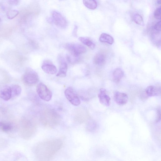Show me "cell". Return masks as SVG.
<instances>
[{
    "label": "cell",
    "instance_id": "6da1fadb",
    "mask_svg": "<svg viewBox=\"0 0 161 161\" xmlns=\"http://www.w3.org/2000/svg\"><path fill=\"white\" fill-rule=\"evenodd\" d=\"M63 145V141L56 139L44 141L39 143L36 152L39 161H49Z\"/></svg>",
    "mask_w": 161,
    "mask_h": 161
},
{
    "label": "cell",
    "instance_id": "7a4b0ae2",
    "mask_svg": "<svg viewBox=\"0 0 161 161\" xmlns=\"http://www.w3.org/2000/svg\"><path fill=\"white\" fill-rule=\"evenodd\" d=\"M22 80L26 85L32 86L37 84L39 81L38 74L33 69L28 68L23 75Z\"/></svg>",
    "mask_w": 161,
    "mask_h": 161
},
{
    "label": "cell",
    "instance_id": "3957f363",
    "mask_svg": "<svg viewBox=\"0 0 161 161\" xmlns=\"http://www.w3.org/2000/svg\"><path fill=\"white\" fill-rule=\"evenodd\" d=\"M66 48L71 55L78 58L79 55L86 52L85 47L81 45L76 43H68L65 46Z\"/></svg>",
    "mask_w": 161,
    "mask_h": 161
},
{
    "label": "cell",
    "instance_id": "277c9868",
    "mask_svg": "<svg viewBox=\"0 0 161 161\" xmlns=\"http://www.w3.org/2000/svg\"><path fill=\"white\" fill-rule=\"evenodd\" d=\"M36 91L40 98L45 101L48 102L51 100L52 93L43 83H40L37 85Z\"/></svg>",
    "mask_w": 161,
    "mask_h": 161
},
{
    "label": "cell",
    "instance_id": "5b68a950",
    "mask_svg": "<svg viewBox=\"0 0 161 161\" xmlns=\"http://www.w3.org/2000/svg\"><path fill=\"white\" fill-rule=\"evenodd\" d=\"M65 94L66 98L73 105L77 106L80 105V100L72 88L69 87L67 88L65 90Z\"/></svg>",
    "mask_w": 161,
    "mask_h": 161
},
{
    "label": "cell",
    "instance_id": "8992f818",
    "mask_svg": "<svg viewBox=\"0 0 161 161\" xmlns=\"http://www.w3.org/2000/svg\"><path fill=\"white\" fill-rule=\"evenodd\" d=\"M53 21L55 24L60 28H65L67 26V22L65 18L60 13L54 11L52 13Z\"/></svg>",
    "mask_w": 161,
    "mask_h": 161
},
{
    "label": "cell",
    "instance_id": "52a82bcc",
    "mask_svg": "<svg viewBox=\"0 0 161 161\" xmlns=\"http://www.w3.org/2000/svg\"><path fill=\"white\" fill-rule=\"evenodd\" d=\"M99 102L103 106L108 107L110 105V98L107 94L106 89H100L98 95Z\"/></svg>",
    "mask_w": 161,
    "mask_h": 161
},
{
    "label": "cell",
    "instance_id": "ba28073f",
    "mask_svg": "<svg viewBox=\"0 0 161 161\" xmlns=\"http://www.w3.org/2000/svg\"><path fill=\"white\" fill-rule=\"evenodd\" d=\"M12 97V93L11 86L5 85L0 88V98L7 101L11 99Z\"/></svg>",
    "mask_w": 161,
    "mask_h": 161
},
{
    "label": "cell",
    "instance_id": "9c48e42d",
    "mask_svg": "<svg viewBox=\"0 0 161 161\" xmlns=\"http://www.w3.org/2000/svg\"><path fill=\"white\" fill-rule=\"evenodd\" d=\"M114 99L117 104L123 106L127 103L128 98L127 95L124 93L116 92L114 94Z\"/></svg>",
    "mask_w": 161,
    "mask_h": 161
},
{
    "label": "cell",
    "instance_id": "30bf717a",
    "mask_svg": "<svg viewBox=\"0 0 161 161\" xmlns=\"http://www.w3.org/2000/svg\"><path fill=\"white\" fill-rule=\"evenodd\" d=\"M60 66L59 71L56 76L60 77H65L66 76L67 70V64L63 58L61 57L59 58Z\"/></svg>",
    "mask_w": 161,
    "mask_h": 161
},
{
    "label": "cell",
    "instance_id": "8fae6325",
    "mask_svg": "<svg viewBox=\"0 0 161 161\" xmlns=\"http://www.w3.org/2000/svg\"><path fill=\"white\" fill-rule=\"evenodd\" d=\"M145 92L146 95L149 97L160 95L161 94L160 86L159 85L149 86L146 89Z\"/></svg>",
    "mask_w": 161,
    "mask_h": 161
},
{
    "label": "cell",
    "instance_id": "7c38bea8",
    "mask_svg": "<svg viewBox=\"0 0 161 161\" xmlns=\"http://www.w3.org/2000/svg\"><path fill=\"white\" fill-rule=\"evenodd\" d=\"M41 68L46 73L53 75L56 73L57 69L56 66L52 63L46 62L42 65Z\"/></svg>",
    "mask_w": 161,
    "mask_h": 161
},
{
    "label": "cell",
    "instance_id": "4fadbf2b",
    "mask_svg": "<svg viewBox=\"0 0 161 161\" xmlns=\"http://www.w3.org/2000/svg\"><path fill=\"white\" fill-rule=\"evenodd\" d=\"M99 40L100 42L107 43L110 45H112L114 42L113 38L106 33H103L100 35Z\"/></svg>",
    "mask_w": 161,
    "mask_h": 161
},
{
    "label": "cell",
    "instance_id": "5bb4252c",
    "mask_svg": "<svg viewBox=\"0 0 161 161\" xmlns=\"http://www.w3.org/2000/svg\"><path fill=\"white\" fill-rule=\"evenodd\" d=\"M113 76L114 81L116 83H118L123 77L124 73L121 69L118 68L114 70Z\"/></svg>",
    "mask_w": 161,
    "mask_h": 161
},
{
    "label": "cell",
    "instance_id": "9a60e30c",
    "mask_svg": "<svg viewBox=\"0 0 161 161\" xmlns=\"http://www.w3.org/2000/svg\"><path fill=\"white\" fill-rule=\"evenodd\" d=\"M106 57L102 54H98L94 58V62L96 65L101 66L103 65L105 63Z\"/></svg>",
    "mask_w": 161,
    "mask_h": 161
},
{
    "label": "cell",
    "instance_id": "2e32d148",
    "mask_svg": "<svg viewBox=\"0 0 161 161\" xmlns=\"http://www.w3.org/2000/svg\"><path fill=\"white\" fill-rule=\"evenodd\" d=\"M13 128V125L10 123L0 121V129L2 131L8 133L11 131Z\"/></svg>",
    "mask_w": 161,
    "mask_h": 161
},
{
    "label": "cell",
    "instance_id": "e0dca14e",
    "mask_svg": "<svg viewBox=\"0 0 161 161\" xmlns=\"http://www.w3.org/2000/svg\"><path fill=\"white\" fill-rule=\"evenodd\" d=\"M79 40L80 42L90 48L92 49H94L95 48V44L90 39L83 37H80L79 38Z\"/></svg>",
    "mask_w": 161,
    "mask_h": 161
},
{
    "label": "cell",
    "instance_id": "ac0fdd59",
    "mask_svg": "<svg viewBox=\"0 0 161 161\" xmlns=\"http://www.w3.org/2000/svg\"><path fill=\"white\" fill-rule=\"evenodd\" d=\"M12 93V98L19 96L22 92V88L21 87L17 84H13L11 86Z\"/></svg>",
    "mask_w": 161,
    "mask_h": 161
},
{
    "label": "cell",
    "instance_id": "d6986e66",
    "mask_svg": "<svg viewBox=\"0 0 161 161\" xmlns=\"http://www.w3.org/2000/svg\"><path fill=\"white\" fill-rule=\"evenodd\" d=\"M83 3L86 7L91 9H95L97 6V2L93 0H84L83 1Z\"/></svg>",
    "mask_w": 161,
    "mask_h": 161
},
{
    "label": "cell",
    "instance_id": "ffe728a7",
    "mask_svg": "<svg viewBox=\"0 0 161 161\" xmlns=\"http://www.w3.org/2000/svg\"><path fill=\"white\" fill-rule=\"evenodd\" d=\"M133 19L134 22L142 26L144 25L143 18L139 14H135L134 16Z\"/></svg>",
    "mask_w": 161,
    "mask_h": 161
},
{
    "label": "cell",
    "instance_id": "44dd1931",
    "mask_svg": "<svg viewBox=\"0 0 161 161\" xmlns=\"http://www.w3.org/2000/svg\"><path fill=\"white\" fill-rule=\"evenodd\" d=\"M19 13V12L16 10H10L7 13V17L9 19H12L17 16Z\"/></svg>",
    "mask_w": 161,
    "mask_h": 161
},
{
    "label": "cell",
    "instance_id": "7402d4cb",
    "mask_svg": "<svg viewBox=\"0 0 161 161\" xmlns=\"http://www.w3.org/2000/svg\"><path fill=\"white\" fill-rule=\"evenodd\" d=\"M161 7L158 8L154 13V17L157 19L160 20L161 19Z\"/></svg>",
    "mask_w": 161,
    "mask_h": 161
},
{
    "label": "cell",
    "instance_id": "603a6c76",
    "mask_svg": "<svg viewBox=\"0 0 161 161\" xmlns=\"http://www.w3.org/2000/svg\"><path fill=\"white\" fill-rule=\"evenodd\" d=\"M154 28L156 31H161V21L158 22L155 25Z\"/></svg>",
    "mask_w": 161,
    "mask_h": 161
},
{
    "label": "cell",
    "instance_id": "cb8c5ba5",
    "mask_svg": "<svg viewBox=\"0 0 161 161\" xmlns=\"http://www.w3.org/2000/svg\"><path fill=\"white\" fill-rule=\"evenodd\" d=\"M19 1H9L8 2L9 4L12 5H17L19 3Z\"/></svg>",
    "mask_w": 161,
    "mask_h": 161
},
{
    "label": "cell",
    "instance_id": "d4e9b609",
    "mask_svg": "<svg viewBox=\"0 0 161 161\" xmlns=\"http://www.w3.org/2000/svg\"><path fill=\"white\" fill-rule=\"evenodd\" d=\"M157 113H158V116L157 118V119L156 120V122H159V121L160 120V110L159 109L157 111Z\"/></svg>",
    "mask_w": 161,
    "mask_h": 161
},
{
    "label": "cell",
    "instance_id": "484cf974",
    "mask_svg": "<svg viewBox=\"0 0 161 161\" xmlns=\"http://www.w3.org/2000/svg\"><path fill=\"white\" fill-rule=\"evenodd\" d=\"M77 27H75L73 33L74 34V36H77Z\"/></svg>",
    "mask_w": 161,
    "mask_h": 161
},
{
    "label": "cell",
    "instance_id": "4316f807",
    "mask_svg": "<svg viewBox=\"0 0 161 161\" xmlns=\"http://www.w3.org/2000/svg\"><path fill=\"white\" fill-rule=\"evenodd\" d=\"M157 3L159 4H161V1H157Z\"/></svg>",
    "mask_w": 161,
    "mask_h": 161
},
{
    "label": "cell",
    "instance_id": "83f0119b",
    "mask_svg": "<svg viewBox=\"0 0 161 161\" xmlns=\"http://www.w3.org/2000/svg\"><path fill=\"white\" fill-rule=\"evenodd\" d=\"M1 18H0V23H1Z\"/></svg>",
    "mask_w": 161,
    "mask_h": 161
}]
</instances>
